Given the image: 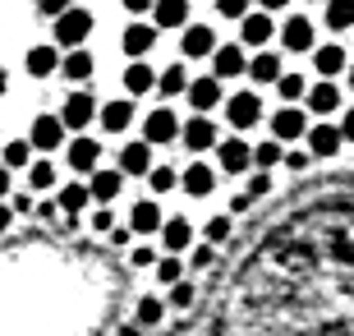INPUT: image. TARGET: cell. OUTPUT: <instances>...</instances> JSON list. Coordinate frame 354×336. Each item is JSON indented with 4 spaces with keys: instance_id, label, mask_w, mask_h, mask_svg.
<instances>
[{
    "instance_id": "cell-19",
    "label": "cell",
    "mask_w": 354,
    "mask_h": 336,
    "mask_svg": "<svg viewBox=\"0 0 354 336\" xmlns=\"http://www.w3.org/2000/svg\"><path fill=\"white\" fill-rule=\"evenodd\" d=\"M304 102H308V111H313V116H336V111H341V88H336L331 78L308 83V97H304Z\"/></svg>"
},
{
    "instance_id": "cell-30",
    "label": "cell",
    "mask_w": 354,
    "mask_h": 336,
    "mask_svg": "<svg viewBox=\"0 0 354 336\" xmlns=\"http://www.w3.org/2000/svg\"><path fill=\"white\" fill-rule=\"evenodd\" d=\"M32 161H37V157H32V143L28 139H10L5 148H0V166L5 170H28Z\"/></svg>"
},
{
    "instance_id": "cell-41",
    "label": "cell",
    "mask_w": 354,
    "mask_h": 336,
    "mask_svg": "<svg viewBox=\"0 0 354 336\" xmlns=\"http://www.w3.org/2000/svg\"><path fill=\"white\" fill-rule=\"evenodd\" d=\"M267 189H272V170H253V175H249V189H244V194H249V198H263Z\"/></svg>"
},
{
    "instance_id": "cell-6",
    "label": "cell",
    "mask_w": 354,
    "mask_h": 336,
    "mask_svg": "<svg viewBox=\"0 0 354 336\" xmlns=\"http://www.w3.org/2000/svg\"><path fill=\"white\" fill-rule=\"evenodd\" d=\"M180 143H184V148H189L194 157H203V152H216V143H221V134H216V125H212L207 116H194V120H184Z\"/></svg>"
},
{
    "instance_id": "cell-49",
    "label": "cell",
    "mask_w": 354,
    "mask_h": 336,
    "mask_svg": "<svg viewBox=\"0 0 354 336\" xmlns=\"http://www.w3.org/2000/svg\"><path fill=\"white\" fill-rule=\"evenodd\" d=\"M133 267H152V263H157V254H152V249H133Z\"/></svg>"
},
{
    "instance_id": "cell-54",
    "label": "cell",
    "mask_w": 354,
    "mask_h": 336,
    "mask_svg": "<svg viewBox=\"0 0 354 336\" xmlns=\"http://www.w3.org/2000/svg\"><path fill=\"white\" fill-rule=\"evenodd\" d=\"M10 221H14V207H10V203H0V235L10 231Z\"/></svg>"
},
{
    "instance_id": "cell-28",
    "label": "cell",
    "mask_w": 354,
    "mask_h": 336,
    "mask_svg": "<svg viewBox=\"0 0 354 336\" xmlns=\"http://www.w3.org/2000/svg\"><path fill=\"white\" fill-rule=\"evenodd\" d=\"M152 19H157V28H189V0H157Z\"/></svg>"
},
{
    "instance_id": "cell-57",
    "label": "cell",
    "mask_w": 354,
    "mask_h": 336,
    "mask_svg": "<svg viewBox=\"0 0 354 336\" xmlns=\"http://www.w3.org/2000/svg\"><path fill=\"white\" fill-rule=\"evenodd\" d=\"M258 5H263V10H267V14H276V10H286L290 0H258Z\"/></svg>"
},
{
    "instance_id": "cell-34",
    "label": "cell",
    "mask_w": 354,
    "mask_h": 336,
    "mask_svg": "<svg viewBox=\"0 0 354 336\" xmlns=\"http://www.w3.org/2000/svg\"><path fill=\"white\" fill-rule=\"evenodd\" d=\"M281 161H286V143H276V139L253 143V166L258 170H272V166H281Z\"/></svg>"
},
{
    "instance_id": "cell-31",
    "label": "cell",
    "mask_w": 354,
    "mask_h": 336,
    "mask_svg": "<svg viewBox=\"0 0 354 336\" xmlns=\"http://www.w3.org/2000/svg\"><path fill=\"white\" fill-rule=\"evenodd\" d=\"M157 92L161 97H180V92H189V69L184 65H166L157 74Z\"/></svg>"
},
{
    "instance_id": "cell-9",
    "label": "cell",
    "mask_w": 354,
    "mask_h": 336,
    "mask_svg": "<svg viewBox=\"0 0 354 336\" xmlns=\"http://www.w3.org/2000/svg\"><path fill=\"white\" fill-rule=\"evenodd\" d=\"M272 139L276 143L308 139V111H299V106H281V111L272 116Z\"/></svg>"
},
{
    "instance_id": "cell-1",
    "label": "cell",
    "mask_w": 354,
    "mask_h": 336,
    "mask_svg": "<svg viewBox=\"0 0 354 336\" xmlns=\"http://www.w3.org/2000/svg\"><path fill=\"white\" fill-rule=\"evenodd\" d=\"M92 28H97V24H92V14L74 5V10H65L60 19H55V46H65V51H79L83 42L92 37Z\"/></svg>"
},
{
    "instance_id": "cell-24",
    "label": "cell",
    "mask_w": 354,
    "mask_h": 336,
    "mask_svg": "<svg viewBox=\"0 0 354 336\" xmlns=\"http://www.w3.org/2000/svg\"><path fill=\"white\" fill-rule=\"evenodd\" d=\"M341 143V125H308V152L313 157H336Z\"/></svg>"
},
{
    "instance_id": "cell-2",
    "label": "cell",
    "mask_w": 354,
    "mask_h": 336,
    "mask_svg": "<svg viewBox=\"0 0 354 336\" xmlns=\"http://www.w3.org/2000/svg\"><path fill=\"white\" fill-rule=\"evenodd\" d=\"M180 116H175L171 106H157V111H147L143 120V143H152V148H171L175 139H180Z\"/></svg>"
},
{
    "instance_id": "cell-18",
    "label": "cell",
    "mask_w": 354,
    "mask_h": 336,
    "mask_svg": "<svg viewBox=\"0 0 354 336\" xmlns=\"http://www.w3.org/2000/svg\"><path fill=\"white\" fill-rule=\"evenodd\" d=\"M281 46L286 51H313V19H304V14L286 19L281 24Z\"/></svg>"
},
{
    "instance_id": "cell-40",
    "label": "cell",
    "mask_w": 354,
    "mask_h": 336,
    "mask_svg": "<svg viewBox=\"0 0 354 336\" xmlns=\"http://www.w3.org/2000/svg\"><path fill=\"white\" fill-rule=\"evenodd\" d=\"M230 217H207V226H203V235H207V245H225L230 240Z\"/></svg>"
},
{
    "instance_id": "cell-27",
    "label": "cell",
    "mask_w": 354,
    "mask_h": 336,
    "mask_svg": "<svg viewBox=\"0 0 354 336\" xmlns=\"http://www.w3.org/2000/svg\"><path fill=\"white\" fill-rule=\"evenodd\" d=\"M157 88V69L143 65V60H129V69H124V92L129 97H143V92Z\"/></svg>"
},
{
    "instance_id": "cell-59",
    "label": "cell",
    "mask_w": 354,
    "mask_h": 336,
    "mask_svg": "<svg viewBox=\"0 0 354 336\" xmlns=\"http://www.w3.org/2000/svg\"><path fill=\"white\" fill-rule=\"evenodd\" d=\"M345 74H350V92H354V60H350V69H345Z\"/></svg>"
},
{
    "instance_id": "cell-39",
    "label": "cell",
    "mask_w": 354,
    "mask_h": 336,
    "mask_svg": "<svg viewBox=\"0 0 354 336\" xmlns=\"http://www.w3.org/2000/svg\"><path fill=\"white\" fill-rule=\"evenodd\" d=\"M161 318H166V304H161L157 295H143V299H138V327H157Z\"/></svg>"
},
{
    "instance_id": "cell-14",
    "label": "cell",
    "mask_w": 354,
    "mask_h": 336,
    "mask_svg": "<svg viewBox=\"0 0 354 336\" xmlns=\"http://www.w3.org/2000/svg\"><path fill=\"white\" fill-rule=\"evenodd\" d=\"M180 189L189 198H207L212 189H216V170L207 166V161H194V166H184L180 170Z\"/></svg>"
},
{
    "instance_id": "cell-29",
    "label": "cell",
    "mask_w": 354,
    "mask_h": 336,
    "mask_svg": "<svg viewBox=\"0 0 354 336\" xmlns=\"http://www.w3.org/2000/svg\"><path fill=\"white\" fill-rule=\"evenodd\" d=\"M281 74H286V69H281V55L276 51H258L249 60V78L253 83H281Z\"/></svg>"
},
{
    "instance_id": "cell-51",
    "label": "cell",
    "mask_w": 354,
    "mask_h": 336,
    "mask_svg": "<svg viewBox=\"0 0 354 336\" xmlns=\"http://www.w3.org/2000/svg\"><path fill=\"white\" fill-rule=\"evenodd\" d=\"M10 189H14V170H5V166H0V203L10 198Z\"/></svg>"
},
{
    "instance_id": "cell-38",
    "label": "cell",
    "mask_w": 354,
    "mask_h": 336,
    "mask_svg": "<svg viewBox=\"0 0 354 336\" xmlns=\"http://www.w3.org/2000/svg\"><path fill=\"white\" fill-rule=\"evenodd\" d=\"M157 281L171 290V285H180L184 281V263L175 258V254H166V258H157Z\"/></svg>"
},
{
    "instance_id": "cell-8",
    "label": "cell",
    "mask_w": 354,
    "mask_h": 336,
    "mask_svg": "<svg viewBox=\"0 0 354 336\" xmlns=\"http://www.w3.org/2000/svg\"><path fill=\"white\" fill-rule=\"evenodd\" d=\"M272 37H276V19L267 10H249L244 19H239V46H263L267 51Z\"/></svg>"
},
{
    "instance_id": "cell-62",
    "label": "cell",
    "mask_w": 354,
    "mask_h": 336,
    "mask_svg": "<svg viewBox=\"0 0 354 336\" xmlns=\"http://www.w3.org/2000/svg\"><path fill=\"white\" fill-rule=\"evenodd\" d=\"M322 5H327V0H322Z\"/></svg>"
},
{
    "instance_id": "cell-61",
    "label": "cell",
    "mask_w": 354,
    "mask_h": 336,
    "mask_svg": "<svg viewBox=\"0 0 354 336\" xmlns=\"http://www.w3.org/2000/svg\"><path fill=\"white\" fill-rule=\"evenodd\" d=\"M0 148H5V139H0Z\"/></svg>"
},
{
    "instance_id": "cell-11",
    "label": "cell",
    "mask_w": 354,
    "mask_h": 336,
    "mask_svg": "<svg viewBox=\"0 0 354 336\" xmlns=\"http://www.w3.org/2000/svg\"><path fill=\"white\" fill-rule=\"evenodd\" d=\"M212 74L221 78H239V74H249V55H244V46L239 42H225V46H216V55H212Z\"/></svg>"
},
{
    "instance_id": "cell-47",
    "label": "cell",
    "mask_w": 354,
    "mask_h": 336,
    "mask_svg": "<svg viewBox=\"0 0 354 336\" xmlns=\"http://www.w3.org/2000/svg\"><path fill=\"white\" fill-rule=\"evenodd\" d=\"M189 267H198V272L212 267V245H198V249H194V258H189Z\"/></svg>"
},
{
    "instance_id": "cell-21",
    "label": "cell",
    "mask_w": 354,
    "mask_h": 336,
    "mask_svg": "<svg viewBox=\"0 0 354 336\" xmlns=\"http://www.w3.org/2000/svg\"><path fill=\"white\" fill-rule=\"evenodd\" d=\"M313 69L322 78H336L350 69V55H345V46H336V42H327V46H313Z\"/></svg>"
},
{
    "instance_id": "cell-45",
    "label": "cell",
    "mask_w": 354,
    "mask_h": 336,
    "mask_svg": "<svg viewBox=\"0 0 354 336\" xmlns=\"http://www.w3.org/2000/svg\"><path fill=\"white\" fill-rule=\"evenodd\" d=\"M37 10L46 14V19H60L65 10H74V0H37Z\"/></svg>"
},
{
    "instance_id": "cell-4",
    "label": "cell",
    "mask_w": 354,
    "mask_h": 336,
    "mask_svg": "<svg viewBox=\"0 0 354 336\" xmlns=\"http://www.w3.org/2000/svg\"><path fill=\"white\" fill-rule=\"evenodd\" d=\"M97 116H102V106H97V97H92L88 88L69 92L65 106H60V120H65V130H88Z\"/></svg>"
},
{
    "instance_id": "cell-17",
    "label": "cell",
    "mask_w": 354,
    "mask_h": 336,
    "mask_svg": "<svg viewBox=\"0 0 354 336\" xmlns=\"http://www.w3.org/2000/svg\"><path fill=\"white\" fill-rule=\"evenodd\" d=\"M120 189H124V175H120V170H102V166H97V170H92V175H88V194H92V203H115V198H120Z\"/></svg>"
},
{
    "instance_id": "cell-5",
    "label": "cell",
    "mask_w": 354,
    "mask_h": 336,
    "mask_svg": "<svg viewBox=\"0 0 354 336\" xmlns=\"http://www.w3.org/2000/svg\"><path fill=\"white\" fill-rule=\"evenodd\" d=\"M189 106H194L198 116H207V111H216V106H225V92H221V78L216 74H198L189 78Z\"/></svg>"
},
{
    "instance_id": "cell-46",
    "label": "cell",
    "mask_w": 354,
    "mask_h": 336,
    "mask_svg": "<svg viewBox=\"0 0 354 336\" xmlns=\"http://www.w3.org/2000/svg\"><path fill=\"white\" fill-rule=\"evenodd\" d=\"M10 207H14V217H28V212H37V203H32L28 194H14V198H10Z\"/></svg>"
},
{
    "instance_id": "cell-12",
    "label": "cell",
    "mask_w": 354,
    "mask_h": 336,
    "mask_svg": "<svg viewBox=\"0 0 354 336\" xmlns=\"http://www.w3.org/2000/svg\"><path fill=\"white\" fill-rule=\"evenodd\" d=\"M115 170H120V175H147V170H152V143H143V139L124 143Z\"/></svg>"
},
{
    "instance_id": "cell-37",
    "label": "cell",
    "mask_w": 354,
    "mask_h": 336,
    "mask_svg": "<svg viewBox=\"0 0 354 336\" xmlns=\"http://www.w3.org/2000/svg\"><path fill=\"white\" fill-rule=\"evenodd\" d=\"M276 92H281V102H286V106H295L299 97H308V78H304V74H281Z\"/></svg>"
},
{
    "instance_id": "cell-20",
    "label": "cell",
    "mask_w": 354,
    "mask_h": 336,
    "mask_svg": "<svg viewBox=\"0 0 354 336\" xmlns=\"http://www.w3.org/2000/svg\"><path fill=\"white\" fill-rule=\"evenodd\" d=\"M161 226H166V217H161V207L152 203V198H143V203L129 207V231L133 235H157Z\"/></svg>"
},
{
    "instance_id": "cell-35",
    "label": "cell",
    "mask_w": 354,
    "mask_h": 336,
    "mask_svg": "<svg viewBox=\"0 0 354 336\" xmlns=\"http://www.w3.org/2000/svg\"><path fill=\"white\" fill-rule=\"evenodd\" d=\"M24 175H28V184H32L37 194H46V189H55V166L46 161V157H37V161H32V166H28Z\"/></svg>"
},
{
    "instance_id": "cell-42",
    "label": "cell",
    "mask_w": 354,
    "mask_h": 336,
    "mask_svg": "<svg viewBox=\"0 0 354 336\" xmlns=\"http://www.w3.org/2000/svg\"><path fill=\"white\" fill-rule=\"evenodd\" d=\"M189 304H194V285H189V281L171 285V309H189Z\"/></svg>"
},
{
    "instance_id": "cell-55",
    "label": "cell",
    "mask_w": 354,
    "mask_h": 336,
    "mask_svg": "<svg viewBox=\"0 0 354 336\" xmlns=\"http://www.w3.org/2000/svg\"><path fill=\"white\" fill-rule=\"evenodd\" d=\"M129 235H133L129 226H115V231H111V245H129Z\"/></svg>"
},
{
    "instance_id": "cell-52",
    "label": "cell",
    "mask_w": 354,
    "mask_h": 336,
    "mask_svg": "<svg viewBox=\"0 0 354 336\" xmlns=\"http://www.w3.org/2000/svg\"><path fill=\"white\" fill-rule=\"evenodd\" d=\"M120 5H124V10H129V14H143V10H152L157 0H120Z\"/></svg>"
},
{
    "instance_id": "cell-44",
    "label": "cell",
    "mask_w": 354,
    "mask_h": 336,
    "mask_svg": "<svg viewBox=\"0 0 354 336\" xmlns=\"http://www.w3.org/2000/svg\"><path fill=\"white\" fill-rule=\"evenodd\" d=\"M92 231H115V212H111V207H97V212H92Z\"/></svg>"
},
{
    "instance_id": "cell-7",
    "label": "cell",
    "mask_w": 354,
    "mask_h": 336,
    "mask_svg": "<svg viewBox=\"0 0 354 336\" xmlns=\"http://www.w3.org/2000/svg\"><path fill=\"white\" fill-rule=\"evenodd\" d=\"M65 134L69 130L60 116H37L28 130V143H32V152H55V148H65Z\"/></svg>"
},
{
    "instance_id": "cell-33",
    "label": "cell",
    "mask_w": 354,
    "mask_h": 336,
    "mask_svg": "<svg viewBox=\"0 0 354 336\" xmlns=\"http://www.w3.org/2000/svg\"><path fill=\"white\" fill-rule=\"evenodd\" d=\"M327 28L331 33H350L354 28V0H327Z\"/></svg>"
},
{
    "instance_id": "cell-58",
    "label": "cell",
    "mask_w": 354,
    "mask_h": 336,
    "mask_svg": "<svg viewBox=\"0 0 354 336\" xmlns=\"http://www.w3.org/2000/svg\"><path fill=\"white\" fill-rule=\"evenodd\" d=\"M5 88H10V74H5V69H0V97H5Z\"/></svg>"
},
{
    "instance_id": "cell-22",
    "label": "cell",
    "mask_w": 354,
    "mask_h": 336,
    "mask_svg": "<svg viewBox=\"0 0 354 336\" xmlns=\"http://www.w3.org/2000/svg\"><path fill=\"white\" fill-rule=\"evenodd\" d=\"M60 60H65V55L55 51V42H46V46H32V51H28V74L32 78H51V74H60Z\"/></svg>"
},
{
    "instance_id": "cell-25",
    "label": "cell",
    "mask_w": 354,
    "mask_h": 336,
    "mask_svg": "<svg viewBox=\"0 0 354 336\" xmlns=\"http://www.w3.org/2000/svg\"><path fill=\"white\" fill-rule=\"evenodd\" d=\"M97 120H102V130H106V134H124V130L133 125V97L106 102V106H102V116H97Z\"/></svg>"
},
{
    "instance_id": "cell-43",
    "label": "cell",
    "mask_w": 354,
    "mask_h": 336,
    "mask_svg": "<svg viewBox=\"0 0 354 336\" xmlns=\"http://www.w3.org/2000/svg\"><path fill=\"white\" fill-rule=\"evenodd\" d=\"M216 14H225V19H244V14H249V0H216Z\"/></svg>"
},
{
    "instance_id": "cell-26",
    "label": "cell",
    "mask_w": 354,
    "mask_h": 336,
    "mask_svg": "<svg viewBox=\"0 0 354 336\" xmlns=\"http://www.w3.org/2000/svg\"><path fill=\"white\" fill-rule=\"evenodd\" d=\"M60 74H65L69 83H88V78L97 74V60H92V51L79 46V51H69L65 60H60Z\"/></svg>"
},
{
    "instance_id": "cell-23",
    "label": "cell",
    "mask_w": 354,
    "mask_h": 336,
    "mask_svg": "<svg viewBox=\"0 0 354 336\" xmlns=\"http://www.w3.org/2000/svg\"><path fill=\"white\" fill-rule=\"evenodd\" d=\"M161 245H166V254L194 249V226H189V217H166V226H161Z\"/></svg>"
},
{
    "instance_id": "cell-53",
    "label": "cell",
    "mask_w": 354,
    "mask_h": 336,
    "mask_svg": "<svg viewBox=\"0 0 354 336\" xmlns=\"http://www.w3.org/2000/svg\"><path fill=\"white\" fill-rule=\"evenodd\" d=\"M55 212H60V203H51V198H46V203H37V217H46V221H55Z\"/></svg>"
},
{
    "instance_id": "cell-56",
    "label": "cell",
    "mask_w": 354,
    "mask_h": 336,
    "mask_svg": "<svg viewBox=\"0 0 354 336\" xmlns=\"http://www.w3.org/2000/svg\"><path fill=\"white\" fill-rule=\"evenodd\" d=\"M249 203H253L249 194H235V198H230V212H244V207H249Z\"/></svg>"
},
{
    "instance_id": "cell-36",
    "label": "cell",
    "mask_w": 354,
    "mask_h": 336,
    "mask_svg": "<svg viewBox=\"0 0 354 336\" xmlns=\"http://www.w3.org/2000/svg\"><path fill=\"white\" fill-rule=\"evenodd\" d=\"M147 189H152V194H171V189H180V170L175 166H152L147 170Z\"/></svg>"
},
{
    "instance_id": "cell-50",
    "label": "cell",
    "mask_w": 354,
    "mask_h": 336,
    "mask_svg": "<svg viewBox=\"0 0 354 336\" xmlns=\"http://www.w3.org/2000/svg\"><path fill=\"white\" fill-rule=\"evenodd\" d=\"M341 139H345V143H354V106L341 116Z\"/></svg>"
},
{
    "instance_id": "cell-48",
    "label": "cell",
    "mask_w": 354,
    "mask_h": 336,
    "mask_svg": "<svg viewBox=\"0 0 354 336\" xmlns=\"http://www.w3.org/2000/svg\"><path fill=\"white\" fill-rule=\"evenodd\" d=\"M308 161H313V152H286V166L290 170H304Z\"/></svg>"
},
{
    "instance_id": "cell-15",
    "label": "cell",
    "mask_w": 354,
    "mask_h": 336,
    "mask_svg": "<svg viewBox=\"0 0 354 336\" xmlns=\"http://www.w3.org/2000/svg\"><path fill=\"white\" fill-rule=\"evenodd\" d=\"M65 148H69V152H65L69 170H79V175H92L97 161H102V143H97V139H74V143H65Z\"/></svg>"
},
{
    "instance_id": "cell-13",
    "label": "cell",
    "mask_w": 354,
    "mask_h": 336,
    "mask_svg": "<svg viewBox=\"0 0 354 336\" xmlns=\"http://www.w3.org/2000/svg\"><path fill=\"white\" fill-rule=\"evenodd\" d=\"M180 46H184L189 60H203V55H216L221 42H216V33H212L207 24H189V28H184V37H180Z\"/></svg>"
},
{
    "instance_id": "cell-3",
    "label": "cell",
    "mask_w": 354,
    "mask_h": 336,
    "mask_svg": "<svg viewBox=\"0 0 354 336\" xmlns=\"http://www.w3.org/2000/svg\"><path fill=\"white\" fill-rule=\"evenodd\" d=\"M225 120L235 125V134H244V130H253L258 120H263V97L258 92H235V97H225Z\"/></svg>"
},
{
    "instance_id": "cell-10",
    "label": "cell",
    "mask_w": 354,
    "mask_h": 336,
    "mask_svg": "<svg viewBox=\"0 0 354 336\" xmlns=\"http://www.w3.org/2000/svg\"><path fill=\"white\" fill-rule=\"evenodd\" d=\"M216 161H221L225 175H244V170L253 166V143H244L235 134V139H221L216 143Z\"/></svg>"
},
{
    "instance_id": "cell-16",
    "label": "cell",
    "mask_w": 354,
    "mask_h": 336,
    "mask_svg": "<svg viewBox=\"0 0 354 336\" xmlns=\"http://www.w3.org/2000/svg\"><path fill=\"white\" fill-rule=\"evenodd\" d=\"M120 46H124L129 60H143V55L157 46V24H129V28H124V37H120Z\"/></svg>"
},
{
    "instance_id": "cell-60",
    "label": "cell",
    "mask_w": 354,
    "mask_h": 336,
    "mask_svg": "<svg viewBox=\"0 0 354 336\" xmlns=\"http://www.w3.org/2000/svg\"><path fill=\"white\" fill-rule=\"evenodd\" d=\"M124 336H138V332H124Z\"/></svg>"
},
{
    "instance_id": "cell-32",
    "label": "cell",
    "mask_w": 354,
    "mask_h": 336,
    "mask_svg": "<svg viewBox=\"0 0 354 336\" xmlns=\"http://www.w3.org/2000/svg\"><path fill=\"white\" fill-rule=\"evenodd\" d=\"M55 203H60V212H65V217H79L83 207L92 203V194H88V184H65V189L55 194Z\"/></svg>"
}]
</instances>
